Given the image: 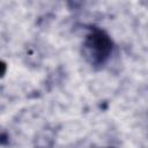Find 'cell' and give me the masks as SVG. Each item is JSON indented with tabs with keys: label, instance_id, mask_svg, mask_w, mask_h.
Instances as JSON below:
<instances>
[{
	"label": "cell",
	"instance_id": "6da1fadb",
	"mask_svg": "<svg viewBox=\"0 0 148 148\" xmlns=\"http://www.w3.org/2000/svg\"><path fill=\"white\" fill-rule=\"evenodd\" d=\"M112 49L113 43L109 35L98 28H91L83 43V56L90 65L101 67L109 60Z\"/></svg>",
	"mask_w": 148,
	"mask_h": 148
}]
</instances>
